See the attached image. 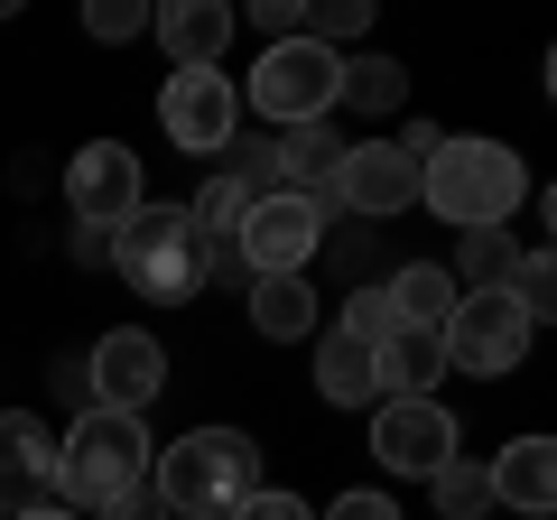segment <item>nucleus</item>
Wrapping results in <instances>:
<instances>
[{"mask_svg": "<svg viewBox=\"0 0 557 520\" xmlns=\"http://www.w3.org/2000/svg\"><path fill=\"white\" fill-rule=\"evenodd\" d=\"M520 196H530V177H520V149L502 140H437L418 159V205L456 233H502Z\"/></svg>", "mask_w": 557, "mask_h": 520, "instance_id": "f257e3e1", "label": "nucleus"}, {"mask_svg": "<svg viewBox=\"0 0 557 520\" xmlns=\"http://www.w3.org/2000/svg\"><path fill=\"white\" fill-rule=\"evenodd\" d=\"M149 493L168 502V520H233V502L260 493V446L242 428H186L177 446H159Z\"/></svg>", "mask_w": 557, "mask_h": 520, "instance_id": "f03ea898", "label": "nucleus"}, {"mask_svg": "<svg viewBox=\"0 0 557 520\" xmlns=\"http://www.w3.org/2000/svg\"><path fill=\"white\" fill-rule=\"evenodd\" d=\"M149 465H159V446H149L139 419H121V409H84V419L65 428V446H57V502L75 520H94L102 502L139 493Z\"/></svg>", "mask_w": 557, "mask_h": 520, "instance_id": "7ed1b4c3", "label": "nucleus"}, {"mask_svg": "<svg viewBox=\"0 0 557 520\" xmlns=\"http://www.w3.org/2000/svg\"><path fill=\"white\" fill-rule=\"evenodd\" d=\"M112 270L131 280V298H159V307H186L205 288V233L186 223V205H131V214L102 233Z\"/></svg>", "mask_w": 557, "mask_h": 520, "instance_id": "20e7f679", "label": "nucleus"}, {"mask_svg": "<svg viewBox=\"0 0 557 520\" xmlns=\"http://www.w3.org/2000/svg\"><path fill=\"white\" fill-rule=\"evenodd\" d=\"M335 84H344V57L317 38H278L260 47L251 65V112L270 131H307V121H335Z\"/></svg>", "mask_w": 557, "mask_h": 520, "instance_id": "39448f33", "label": "nucleus"}, {"mask_svg": "<svg viewBox=\"0 0 557 520\" xmlns=\"http://www.w3.org/2000/svg\"><path fill=\"white\" fill-rule=\"evenodd\" d=\"M530 335H539V325L511 307V288H456V307H446V325H437V344H446V372H474V381L520 372Z\"/></svg>", "mask_w": 557, "mask_h": 520, "instance_id": "423d86ee", "label": "nucleus"}, {"mask_svg": "<svg viewBox=\"0 0 557 520\" xmlns=\"http://www.w3.org/2000/svg\"><path fill=\"white\" fill-rule=\"evenodd\" d=\"M317 242H325V205L317 196H288V186L251 196V214L233 223V260L251 270V280H307Z\"/></svg>", "mask_w": 557, "mask_h": 520, "instance_id": "0eeeda50", "label": "nucleus"}, {"mask_svg": "<svg viewBox=\"0 0 557 520\" xmlns=\"http://www.w3.org/2000/svg\"><path fill=\"white\" fill-rule=\"evenodd\" d=\"M159 391H168V344L149 335V325H112V335L84 354V409H121V419H139Z\"/></svg>", "mask_w": 557, "mask_h": 520, "instance_id": "6e6552de", "label": "nucleus"}, {"mask_svg": "<svg viewBox=\"0 0 557 520\" xmlns=\"http://www.w3.org/2000/svg\"><path fill=\"white\" fill-rule=\"evenodd\" d=\"M233 121H242V94L223 84V65H205V75H168V94H159V131L186 149V159H214V149H233Z\"/></svg>", "mask_w": 557, "mask_h": 520, "instance_id": "1a4fd4ad", "label": "nucleus"}, {"mask_svg": "<svg viewBox=\"0 0 557 520\" xmlns=\"http://www.w3.org/2000/svg\"><path fill=\"white\" fill-rule=\"evenodd\" d=\"M372 456L391 465V474H437L446 456H456V419H446V400H372Z\"/></svg>", "mask_w": 557, "mask_h": 520, "instance_id": "9d476101", "label": "nucleus"}, {"mask_svg": "<svg viewBox=\"0 0 557 520\" xmlns=\"http://www.w3.org/2000/svg\"><path fill=\"white\" fill-rule=\"evenodd\" d=\"M65 205H75L84 233H112L131 205H149V186H139V159L121 140H84L75 168H65Z\"/></svg>", "mask_w": 557, "mask_h": 520, "instance_id": "9b49d317", "label": "nucleus"}, {"mask_svg": "<svg viewBox=\"0 0 557 520\" xmlns=\"http://www.w3.org/2000/svg\"><path fill=\"white\" fill-rule=\"evenodd\" d=\"M325 205H354V214H372V223L381 214H409V205H418V159L399 140H354Z\"/></svg>", "mask_w": 557, "mask_h": 520, "instance_id": "f8f14e48", "label": "nucleus"}, {"mask_svg": "<svg viewBox=\"0 0 557 520\" xmlns=\"http://www.w3.org/2000/svg\"><path fill=\"white\" fill-rule=\"evenodd\" d=\"M57 502V428L28 409H0V511H47Z\"/></svg>", "mask_w": 557, "mask_h": 520, "instance_id": "ddd939ff", "label": "nucleus"}, {"mask_svg": "<svg viewBox=\"0 0 557 520\" xmlns=\"http://www.w3.org/2000/svg\"><path fill=\"white\" fill-rule=\"evenodd\" d=\"M159 47H168V65H177V75H205V65H223V47H233V10H223V0H168L159 20Z\"/></svg>", "mask_w": 557, "mask_h": 520, "instance_id": "4468645a", "label": "nucleus"}, {"mask_svg": "<svg viewBox=\"0 0 557 520\" xmlns=\"http://www.w3.org/2000/svg\"><path fill=\"white\" fill-rule=\"evenodd\" d=\"M372 372H381V400H437V372H446L437 325H391L372 344Z\"/></svg>", "mask_w": 557, "mask_h": 520, "instance_id": "2eb2a0df", "label": "nucleus"}, {"mask_svg": "<svg viewBox=\"0 0 557 520\" xmlns=\"http://www.w3.org/2000/svg\"><path fill=\"white\" fill-rule=\"evenodd\" d=\"M344 131L335 121H307V131H270V159H278V186H288V196H335V168H344Z\"/></svg>", "mask_w": 557, "mask_h": 520, "instance_id": "dca6fc26", "label": "nucleus"}, {"mask_svg": "<svg viewBox=\"0 0 557 520\" xmlns=\"http://www.w3.org/2000/svg\"><path fill=\"white\" fill-rule=\"evenodd\" d=\"M483 474H493V502H502V511H530V520L557 511V437H511Z\"/></svg>", "mask_w": 557, "mask_h": 520, "instance_id": "f3484780", "label": "nucleus"}, {"mask_svg": "<svg viewBox=\"0 0 557 520\" xmlns=\"http://www.w3.org/2000/svg\"><path fill=\"white\" fill-rule=\"evenodd\" d=\"M317 400H335V409H372V400H381L372 344L344 335V325H325V335H317Z\"/></svg>", "mask_w": 557, "mask_h": 520, "instance_id": "a211bd4d", "label": "nucleus"}, {"mask_svg": "<svg viewBox=\"0 0 557 520\" xmlns=\"http://www.w3.org/2000/svg\"><path fill=\"white\" fill-rule=\"evenodd\" d=\"M251 325H260L270 344L317 335V288H307V280H251Z\"/></svg>", "mask_w": 557, "mask_h": 520, "instance_id": "6ab92c4d", "label": "nucleus"}, {"mask_svg": "<svg viewBox=\"0 0 557 520\" xmlns=\"http://www.w3.org/2000/svg\"><path fill=\"white\" fill-rule=\"evenodd\" d=\"M391 317L399 325H446V307H456V280H446L437 260H409V270H391Z\"/></svg>", "mask_w": 557, "mask_h": 520, "instance_id": "aec40b11", "label": "nucleus"}, {"mask_svg": "<svg viewBox=\"0 0 557 520\" xmlns=\"http://www.w3.org/2000/svg\"><path fill=\"white\" fill-rule=\"evenodd\" d=\"M335 102H354V112H399V102H409V75H399V57H344Z\"/></svg>", "mask_w": 557, "mask_h": 520, "instance_id": "412c9836", "label": "nucleus"}, {"mask_svg": "<svg viewBox=\"0 0 557 520\" xmlns=\"http://www.w3.org/2000/svg\"><path fill=\"white\" fill-rule=\"evenodd\" d=\"M428 483H437V520H483L493 511V474H483L474 456H446Z\"/></svg>", "mask_w": 557, "mask_h": 520, "instance_id": "4be33fe9", "label": "nucleus"}, {"mask_svg": "<svg viewBox=\"0 0 557 520\" xmlns=\"http://www.w3.org/2000/svg\"><path fill=\"white\" fill-rule=\"evenodd\" d=\"M242 214H251V186H242V177H205V196L186 205V223H196L205 242H233Z\"/></svg>", "mask_w": 557, "mask_h": 520, "instance_id": "5701e85b", "label": "nucleus"}, {"mask_svg": "<svg viewBox=\"0 0 557 520\" xmlns=\"http://www.w3.org/2000/svg\"><path fill=\"white\" fill-rule=\"evenodd\" d=\"M502 288H511V307H520L530 325H548V317H557V260H548V251H520Z\"/></svg>", "mask_w": 557, "mask_h": 520, "instance_id": "b1692460", "label": "nucleus"}, {"mask_svg": "<svg viewBox=\"0 0 557 520\" xmlns=\"http://www.w3.org/2000/svg\"><path fill=\"white\" fill-rule=\"evenodd\" d=\"M511 233H465V260H456V270H446V280H456V288H502V280H511Z\"/></svg>", "mask_w": 557, "mask_h": 520, "instance_id": "393cba45", "label": "nucleus"}, {"mask_svg": "<svg viewBox=\"0 0 557 520\" xmlns=\"http://www.w3.org/2000/svg\"><path fill=\"white\" fill-rule=\"evenodd\" d=\"M362 28H372V0H317V10H307V38L335 47V57H344V38H362Z\"/></svg>", "mask_w": 557, "mask_h": 520, "instance_id": "a878e982", "label": "nucleus"}, {"mask_svg": "<svg viewBox=\"0 0 557 520\" xmlns=\"http://www.w3.org/2000/svg\"><path fill=\"white\" fill-rule=\"evenodd\" d=\"M84 28H94L102 47H131L139 28H149V10H139V0H94V10H84Z\"/></svg>", "mask_w": 557, "mask_h": 520, "instance_id": "bb28decb", "label": "nucleus"}, {"mask_svg": "<svg viewBox=\"0 0 557 520\" xmlns=\"http://www.w3.org/2000/svg\"><path fill=\"white\" fill-rule=\"evenodd\" d=\"M391 288H354V298H344V335H362V344H381L391 335Z\"/></svg>", "mask_w": 557, "mask_h": 520, "instance_id": "cd10ccee", "label": "nucleus"}, {"mask_svg": "<svg viewBox=\"0 0 557 520\" xmlns=\"http://www.w3.org/2000/svg\"><path fill=\"white\" fill-rule=\"evenodd\" d=\"M251 28H260V38H307V0H251Z\"/></svg>", "mask_w": 557, "mask_h": 520, "instance_id": "c85d7f7f", "label": "nucleus"}, {"mask_svg": "<svg viewBox=\"0 0 557 520\" xmlns=\"http://www.w3.org/2000/svg\"><path fill=\"white\" fill-rule=\"evenodd\" d=\"M233 520H317V511H307L298 493H278V483H260L251 502H233Z\"/></svg>", "mask_w": 557, "mask_h": 520, "instance_id": "c756f323", "label": "nucleus"}, {"mask_svg": "<svg viewBox=\"0 0 557 520\" xmlns=\"http://www.w3.org/2000/svg\"><path fill=\"white\" fill-rule=\"evenodd\" d=\"M317 520H399V502L391 493H335Z\"/></svg>", "mask_w": 557, "mask_h": 520, "instance_id": "7c9ffc66", "label": "nucleus"}, {"mask_svg": "<svg viewBox=\"0 0 557 520\" xmlns=\"http://www.w3.org/2000/svg\"><path fill=\"white\" fill-rule=\"evenodd\" d=\"M94 520H168V502L149 493V483H139V493H121V502H102Z\"/></svg>", "mask_w": 557, "mask_h": 520, "instance_id": "2f4dec72", "label": "nucleus"}, {"mask_svg": "<svg viewBox=\"0 0 557 520\" xmlns=\"http://www.w3.org/2000/svg\"><path fill=\"white\" fill-rule=\"evenodd\" d=\"M20 520H75V511H65V502H47V511H20Z\"/></svg>", "mask_w": 557, "mask_h": 520, "instance_id": "473e14b6", "label": "nucleus"}, {"mask_svg": "<svg viewBox=\"0 0 557 520\" xmlns=\"http://www.w3.org/2000/svg\"><path fill=\"white\" fill-rule=\"evenodd\" d=\"M0 520H10V511H0Z\"/></svg>", "mask_w": 557, "mask_h": 520, "instance_id": "72a5a7b5", "label": "nucleus"}]
</instances>
